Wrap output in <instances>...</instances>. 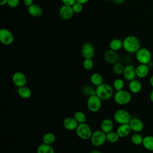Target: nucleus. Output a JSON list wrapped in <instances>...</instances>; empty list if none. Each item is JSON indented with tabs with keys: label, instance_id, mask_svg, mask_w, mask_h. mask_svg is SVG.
Masks as SVG:
<instances>
[{
	"label": "nucleus",
	"instance_id": "nucleus-29",
	"mask_svg": "<svg viewBox=\"0 0 153 153\" xmlns=\"http://www.w3.org/2000/svg\"><path fill=\"white\" fill-rule=\"evenodd\" d=\"M125 66L120 62H118L113 65L112 66V72L116 75H123Z\"/></svg>",
	"mask_w": 153,
	"mask_h": 153
},
{
	"label": "nucleus",
	"instance_id": "nucleus-24",
	"mask_svg": "<svg viewBox=\"0 0 153 153\" xmlns=\"http://www.w3.org/2000/svg\"><path fill=\"white\" fill-rule=\"evenodd\" d=\"M142 145L145 149L153 151V136L147 135L143 137Z\"/></svg>",
	"mask_w": 153,
	"mask_h": 153
},
{
	"label": "nucleus",
	"instance_id": "nucleus-8",
	"mask_svg": "<svg viewBox=\"0 0 153 153\" xmlns=\"http://www.w3.org/2000/svg\"><path fill=\"white\" fill-rule=\"evenodd\" d=\"M87 106L90 112H97L102 108V100L96 94L91 96L87 99Z\"/></svg>",
	"mask_w": 153,
	"mask_h": 153
},
{
	"label": "nucleus",
	"instance_id": "nucleus-22",
	"mask_svg": "<svg viewBox=\"0 0 153 153\" xmlns=\"http://www.w3.org/2000/svg\"><path fill=\"white\" fill-rule=\"evenodd\" d=\"M17 93L19 96L25 99H29L32 96V90L26 85L18 88Z\"/></svg>",
	"mask_w": 153,
	"mask_h": 153
},
{
	"label": "nucleus",
	"instance_id": "nucleus-21",
	"mask_svg": "<svg viewBox=\"0 0 153 153\" xmlns=\"http://www.w3.org/2000/svg\"><path fill=\"white\" fill-rule=\"evenodd\" d=\"M27 11L31 16L34 17H39L42 14V8L36 4H33L27 7Z\"/></svg>",
	"mask_w": 153,
	"mask_h": 153
},
{
	"label": "nucleus",
	"instance_id": "nucleus-7",
	"mask_svg": "<svg viewBox=\"0 0 153 153\" xmlns=\"http://www.w3.org/2000/svg\"><path fill=\"white\" fill-rule=\"evenodd\" d=\"M135 54L136 59L140 64L148 65L151 61L152 54L146 48H140Z\"/></svg>",
	"mask_w": 153,
	"mask_h": 153
},
{
	"label": "nucleus",
	"instance_id": "nucleus-30",
	"mask_svg": "<svg viewBox=\"0 0 153 153\" xmlns=\"http://www.w3.org/2000/svg\"><path fill=\"white\" fill-rule=\"evenodd\" d=\"M106 142L111 143H115L117 142L120 138L117 131H112L106 134Z\"/></svg>",
	"mask_w": 153,
	"mask_h": 153
},
{
	"label": "nucleus",
	"instance_id": "nucleus-36",
	"mask_svg": "<svg viewBox=\"0 0 153 153\" xmlns=\"http://www.w3.org/2000/svg\"><path fill=\"white\" fill-rule=\"evenodd\" d=\"M19 0H8L7 5L11 8H16L19 5Z\"/></svg>",
	"mask_w": 153,
	"mask_h": 153
},
{
	"label": "nucleus",
	"instance_id": "nucleus-34",
	"mask_svg": "<svg viewBox=\"0 0 153 153\" xmlns=\"http://www.w3.org/2000/svg\"><path fill=\"white\" fill-rule=\"evenodd\" d=\"M83 68L86 71H90L94 67V62L92 59H84L82 62Z\"/></svg>",
	"mask_w": 153,
	"mask_h": 153
},
{
	"label": "nucleus",
	"instance_id": "nucleus-13",
	"mask_svg": "<svg viewBox=\"0 0 153 153\" xmlns=\"http://www.w3.org/2000/svg\"><path fill=\"white\" fill-rule=\"evenodd\" d=\"M103 58L108 63L112 65L119 62L120 59V57L117 52L111 49H109L104 53Z\"/></svg>",
	"mask_w": 153,
	"mask_h": 153
},
{
	"label": "nucleus",
	"instance_id": "nucleus-11",
	"mask_svg": "<svg viewBox=\"0 0 153 153\" xmlns=\"http://www.w3.org/2000/svg\"><path fill=\"white\" fill-rule=\"evenodd\" d=\"M81 53L84 59H92L95 54V49L93 45L88 42L82 44Z\"/></svg>",
	"mask_w": 153,
	"mask_h": 153
},
{
	"label": "nucleus",
	"instance_id": "nucleus-33",
	"mask_svg": "<svg viewBox=\"0 0 153 153\" xmlns=\"http://www.w3.org/2000/svg\"><path fill=\"white\" fill-rule=\"evenodd\" d=\"M124 81L122 78H117L113 81L112 83V87L114 90L116 91H120L121 90H123L124 87Z\"/></svg>",
	"mask_w": 153,
	"mask_h": 153
},
{
	"label": "nucleus",
	"instance_id": "nucleus-40",
	"mask_svg": "<svg viewBox=\"0 0 153 153\" xmlns=\"http://www.w3.org/2000/svg\"><path fill=\"white\" fill-rule=\"evenodd\" d=\"M88 1H89V0H76V2H79V3L82 4V5H83V4H84L87 3V2H88Z\"/></svg>",
	"mask_w": 153,
	"mask_h": 153
},
{
	"label": "nucleus",
	"instance_id": "nucleus-15",
	"mask_svg": "<svg viewBox=\"0 0 153 153\" xmlns=\"http://www.w3.org/2000/svg\"><path fill=\"white\" fill-rule=\"evenodd\" d=\"M128 124L131 130L134 133H140L143 130V123L140 119L137 117H132Z\"/></svg>",
	"mask_w": 153,
	"mask_h": 153
},
{
	"label": "nucleus",
	"instance_id": "nucleus-26",
	"mask_svg": "<svg viewBox=\"0 0 153 153\" xmlns=\"http://www.w3.org/2000/svg\"><path fill=\"white\" fill-rule=\"evenodd\" d=\"M82 94L87 96L88 97L96 94V88L94 87V85H90V84H85L82 87Z\"/></svg>",
	"mask_w": 153,
	"mask_h": 153
},
{
	"label": "nucleus",
	"instance_id": "nucleus-43",
	"mask_svg": "<svg viewBox=\"0 0 153 153\" xmlns=\"http://www.w3.org/2000/svg\"><path fill=\"white\" fill-rule=\"evenodd\" d=\"M149 98H150V100L153 103V88L150 93V95H149Z\"/></svg>",
	"mask_w": 153,
	"mask_h": 153
},
{
	"label": "nucleus",
	"instance_id": "nucleus-14",
	"mask_svg": "<svg viewBox=\"0 0 153 153\" xmlns=\"http://www.w3.org/2000/svg\"><path fill=\"white\" fill-rule=\"evenodd\" d=\"M74 12L72 8V6H68L63 5L59 9V14L60 17L63 20H70L72 18L74 14Z\"/></svg>",
	"mask_w": 153,
	"mask_h": 153
},
{
	"label": "nucleus",
	"instance_id": "nucleus-19",
	"mask_svg": "<svg viewBox=\"0 0 153 153\" xmlns=\"http://www.w3.org/2000/svg\"><path fill=\"white\" fill-rule=\"evenodd\" d=\"M114 122L109 118H105L100 123V130L106 134L113 131Z\"/></svg>",
	"mask_w": 153,
	"mask_h": 153
},
{
	"label": "nucleus",
	"instance_id": "nucleus-10",
	"mask_svg": "<svg viewBox=\"0 0 153 153\" xmlns=\"http://www.w3.org/2000/svg\"><path fill=\"white\" fill-rule=\"evenodd\" d=\"M12 82L13 84L18 88L25 86L27 83L26 76L22 72H16L12 76Z\"/></svg>",
	"mask_w": 153,
	"mask_h": 153
},
{
	"label": "nucleus",
	"instance_id": "nucleus-1",
	"mask_svg": "<svg viewBox=\"0 0 153 153\" xmlns=\"http://www.w3.org/2000/svg\"><path fill=\"white\" fill-rule=\"evenodd\" d=\"M124 50L128 53H136L140 48V43L139 39L133 35L126 36L123 41Z\"/></svg>",
	"mask_w": 153,
	"mask_h": 153
},
{
	"label": "nucleus",
	"instance_id": "nucleus-4",
	"mask_svg": "<svg viewBox=\"0 0 153 153\" xmlns=\"http://www.w3.org/2000/svg\"><path fill=\"white\" fill-rule=\"evenodd\" d=\"M113 117L115 122H116L119 125L128 124L132 118L129 112L123 109H119L115 111Z\"/></svg>",
	"mask_w": 153,
	"mask_h": 153
},
{
	"label": "nucleus",
	"instance_id": "nucleus-12",
	"mask_svg": "<svg viewBox=\"0 0 153 153\" xmlns=\"http://www.w3.org/2000/svg\"><path fill=\"white\" fill-rule=\"evenodd\" d=\"M123 75L124 78L128 81H131L136 79V77H137L136 67L131 64H128L126 65Z\"/></svg>",
	"mask_w": 153,
	"mask_h": 153
},
{
	"label": "nucleus",
	"instance_id": "nucleus-9",
	"mask_svg": "<svg viewBox=\"0 0 153 153\" xmlns=\"http://www.w3.org/2000/svg\"><path fill=\"white\" fill-rule=\"evenodd\" d=\"M14 37L13 33L6 28L0 29V41L5 45H10L14 42Z\"/></svg>",
	"mask_w": 153,
	"mask_h": 153
},
{
	"label": "nucleus",
	"instance_id": "nucleus-31",
	"mask_svg": "<svg viewBox=\"0 0 153 153\" xmlns=\"http://www.w3.org/2000/svg\"><path fill=\"white\" fill-rule=\"evenodd\" d=\"M74 118L78 124L84 123L87 121V117L85 113L81 111H76L74 114Z\"/></svg>",
	"mask_w": 153,
	"mask_h": 153
},
{
	"label": "nucleus",
	"instance_id": "nucleus-41",
	"mask_svg": "<svg viewBox=\"0 0 153 153\" xmlns=\"http://www.w3.org/2000/svg\"><path fill=\"white\" fill-rule=\"evenodd\" d=\"M149 84L153 88V75L151 76V77L149 78Z\"/></svg>",
	"mask_w": 153,
	"mask_h": 153
},
{
	"label": "nucleus",
	"instance_id": "nucleus-5",
	"mask_svg": "<svg viewBox=\"0 0 153 153\" xmlns=\"http://www.w3.org/2000/svg\"><path fill=\"white\" fill-rule=\"evenodd\" d=\"M76 136L82 140H88L90 139L93 131L90 126L86 123L79 124L75 130Z\"/></svg>",
	"mask_w": 153,
	"mask_h": 153
},
{
	"label": "nucleus",
	"instance_id": "nucleus-23",
	"mask_svg": "<svg viewBox=\"0 0 153 153\" xmlns=\"http://www.w3.org/2000/svg\"><path fill=\"white\" fill-rule=\"evenodd\" d=\"M90 80L91 84L93 85L95 87H97L103 83V78L102 75L100 73L94 72L91 75Z\"/></svg>",
	"mask_w": 153,
	"mask_h": 153
},
{
	"label": "nucleus",
	"instance_id": "nucleus-35",
	"mask_svg": "<svg viewBox=\"0 0 153 153\" xmlns=\"http://www.w3.org/2000/svg\"><path fill=\"white\" fill-rule=\"evenodd\" d=\"M72 8L73 11L75 13H79L80 12L82 11V8H83V6H82V4H81L79 2H76L72 6Z\"/></svg>",
	"mask_w": 153,
	"mask_h": 153
},
{
	"label": "nucleus",
	"instance_id": "nucleus-27",
	"mask_svg": "<svg viewBox=\"0 0 153 153\" xmlns=\"http://www.w3.org/2000/svg\"><path fill=\"white\" fill-rule=\"evenodd\" d=\"M36 153H55V151L50 145L42 143L38 146Z\"/></svg>",
	"mask_w": 153,
	"mask_h": 153
},
{
	"label": "nucleus",
	"instance_id": "nucleus-28",
	"mask_svg": "<svg viewBox=\"0 0 153 153\" xmlns=\"http://www.w3.org/2000/svg\"><path fill=\"white\" fill-rule=\"evenodd\" d=\"M56 140V136L52 132H47L42 136V143L51 145Z\"/></svg>",
	"mask_w": 153,
	"mask_h": 153
},
{
	"label": "nucleus",
	"instance_id": "nucleus-37",
	"mask_svg": "<svg viewBox=\"0 0 153 153\" xmlns=\"http://www.w3.org/2000/svg\"><path fill=\"white\" fill-rule=\"evenodd\" d=\"M62 2L63 4V5L72 6L76 1V0H62Z\"/></svg>",
	"mask_w": 153,
	"mask_h": 153
},
{
	"label": "nucleus",
	"instance_id": "nucleus-3",
	"mask_svg": "<svg viewBox=\"0 0 153 153\" xmlns=\"http://www.w3.org/2000/svg\"><path fill=\"white\" fill-rule=\"evenodd\" d=\"M113 98L117 104L123 106L128 104L131 102V94L130 92L123 89L120 91H116Z\"/></svg>",
	"mask_w": 153,
	"mask_h": 153
},
{
	"label": "nucleus",
	"instance_id": "nucleus-18",
	"mask_svg": "<svg viewBox=\"0 0 153 153\" xmlns=\"http://www.w3.org/2000/svg\"><path fill=\"white\" fill-rule=\"evenodd\" d=\"M136 72L137 77L139 78H144L146 77L149 72L148 65L139 64L137 67H136Z\"/></svg>",
	"mask_w": 153,
	"mask_h": 153
},
{
	"label": "nucleus",
	"instance_id": "nucleus-2",
	"mask_svg": "<svg viewBox=\"0 0 153 153\" xmlns=\"http://www.w3.org/2000/svg\"><path fill=\"white\" fill-rule=\"evenodd\" d=\"M96 94L102 100H108L114 96V89L109 84L103 82L96 87Z\"/></svg>",
	"mask_w": 153,
	"mask_h": 153
},
{
	"label": "nucleus",
	"instance_id": "nucleus-32",
	"mask_svg": "<svg viewBox=\"0 0 153 153\" xmlns=\"http://www.w3.org/2000/svg\"><path fill=\"white\" fill-rule=\"evenodd\" d=\"M143 139V137L141 134H140V133H134L131 135L130 137V140L131 143L135 145H142Z\"/></svg>",
	"mask_w": 153,
	"mask_h": 153
},
{
	"label": "nucleus",
	"instance_id": "nucleus-25",
	"mask_svg": "<svg viewBox=\"0 0 153 153\" xmlns=\"http://www.w3.org/2000/svg\"><path fill=\"white\" fill-rule=\"evenodd\" d=\"M109 47V49L117 51L123 48V41H121L119 38H114L110 41Z\"/></svg>",
	"mask_w": 153,
	"mask_h": 153
},
{
	"label": "nucleus",
	"instance_id": "nucleus-42",
	"mask_svg": "<svg viewBox=\"0 0 153 153\" xmlns=\"http://www.w3.org/2000/svg\"><path fill=\"white\" fill-rule=\"evenodd\" d=\"M7 1L8 0H0V5L2 6L5 5L7 4Z\"/></svg>",
	"mask_w": 153,
	"mask_h": 153
},
{
	"label": "nucleus",
	"instance_id": "nucleus-44",
	"mask_svg": "<svg viewBox=\"0 0 153 153\" xmlns=\"http://www.w3.org/2000/svg\"><path fill=\"white\" fill-rule=\"evenodd\" d=\"M89 153H102V152L97 149H93Z\"/></svg>",
	"mask_w": 153,
	"mask_h": 153
},
{
	"label": "nucleus",
	"instance_id": "nucleus-39",
	"mask_svg": "<svg viewBox=\"0 0 153 153\" xmlns=\"http://www.w3.org/2000/svg\"><path fill=\"white\" fill-rule=\"evenodd\" d=\"M115 4L117 5H120L123 4L124 2H125L126 1V0H112V1Z\"/></svg>",
	"mask_w": 153,
	"mask_h": 153
},
{
	"label": "nucleus",
	"instance_id": "nucleus-17",
	"mask_svg": "<svg viewBox=\"0 0 153 153\" xmlns=\"http://www.w3.org/2000/svg\"><path fill=\"white\" fill-rule=\"evenodd\" d=\"M131 131L132 130L129 124H120L116 130L120 138L126 137L130 134Z\"/></svg>",
	"mask_w": 153,
	"mask_h": 153
},
{
	"label": "nucleus",
	"instance_id": "nucleus-16",
	"mask_svg": "<svg viewBox=\"0 0 153 153\" xmlns=\"http://www.w3.org/2000/svg\"><path fill=\"white\" fill-rule=\"evenodd\" d=\"M78 124H79L74 118V117H66L63 121V126L64 128L69 131H75Z\"/></svg>",
	"mask_w": 153,
	"mask_h": 153
},
{
	"label": "nucleus",
	"instance_id": "nucleus-38",
	"mask_svg": "<svg viewBox=\"0 0 153 153\" xmlns=\"http://www.w3.org/2000/svg\"><path fill=\"white\" fill-rule=\"evenodd\" d=\"M23 2L27 7H29L33 4V0H23Z\"/></svg>",
	"mask_w": 153,
	"mask_h": 153
},
{
	"label": "nucleus",
	"instance_id": "nucleus-45",
	"mask_svg": "<svg viewBox=\"0 0 153 153\" xmlns=\"http://www.w3.org/2000/svg\"><path fill=\"white\" fill-rule=\"evenodd\" d=\"M103 1H105L106 2H109V1H112V0H103Z\"/></svg>",
	"mask_w": 153,
	"mask_h": 153
},
{
	"label": "nucleus",
	"instance_id": "nucleus-20",
	"mask_svg": "<svg viewBox=\"0 0 153 153\" xmlns=\"http://www.w3.org/2000/svg\"><path fill=\"white\" fill-rule=\"evenodd\" d=\"M142 85L139 80L134 79L131 81H129L128 89L130 93L134 94L139 93L142 90Z\"/></svg>",
	"mask_w": 153,
	"mask_h": 153
},
{
	"label": "nucleus",
	"instance_id": "nucleus-6",
	"mask_svg": "<svg viewBox=\"0 0 153 153\" xmlns=\"http://www.w3.org/2000/svg\"><path fill=\"white\" fill-rule=\"evenodd\" d=\"M91 143L95 147L102 146L106 142V133L101 130H97L93 132L90 139Z\"/></svg>",
	"mask_w": 153,
	"mask_h": 153
}]
</instances>
